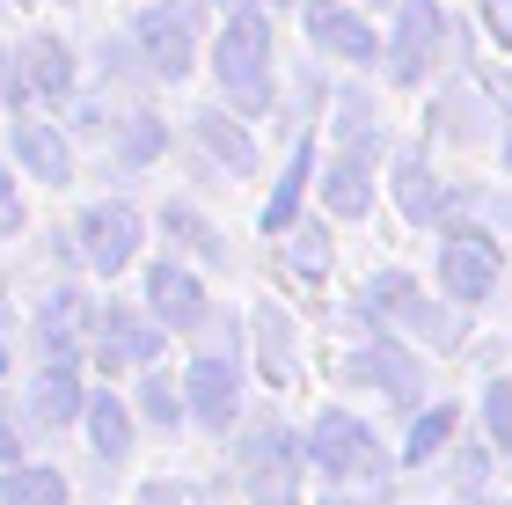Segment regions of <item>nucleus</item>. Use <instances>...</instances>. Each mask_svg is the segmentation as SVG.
Instances as JSON below:
<instances>
[{"mask_svg":"<svg viewBox=\"0 0 512 505\" xmlns=\"http://www.w3.org/2000/svg\"><path fill=\"white\" fill-rule=\"evenodd\" d=\"M37 88H44V96H66V81H74V74H66V52H59V44H37Z\"/></svg>","mask_w":512,"mask_h":505,"instance_id":"28","label":"nucleus"},{"mask_svg":"<svg viewBox=\"0 0 512 505\" xmlns=\"http://www.w3.org/2000/svg\"><path fill=\"white\" fill-rule=\"evenodd\" d=\"M439 8L432 0H403V22H395V81H425L439 59Z\"/></svg>","mask_w":512,"mask_h":505,"instance_id":"11","label":"nucleus"},{"mask_svg":"<svg viewBox=\"0 0 512 505\" xmlns=\"http://www.w3.org/2000/svg\"><path fill=\"white\" fill-rule=\"evenodd\" d=\"M81 425H88V447H96V462H125L132 454V403L125 396H88V410H81Z\"/></svg>","mask_w":512,"mask_h":505,"instance_id":"15","label":"nucleus"},{"mask_svg":"<svg viewBox=\"0 0 512 505\" xmlns=\"http://www.w3.org/2000/svg\"><path fill=\"white\" fill-rule=\"evenodd\" d=\"M139 505H220V491L198 484V476H154V484L139 491Z\"/></svg>","mask_w":512,"mask_h":505,"instance_id":"23","label":"nucleus"},{"mask_svg":"<svg viewBox=\"0 0 512 505\" xmlns=\"http://www.w3.org/2000/svg\"><path fill=\"white\" fill-rule=\"evenodd\" d=\"M300 183H308V147H300V154H293V169H286V183H278V198L264 205V227H271V235H286V227H293V205H300Z\"/></svg>","mask_w":512,"mask_h":505,"instance_id":"25","label":"nucleus"},{"mask_svg":"<svg viewBox=\"0 0 512 505\" xmlns=\"http://www.w3.org/2000/svg\"><path fill=\"white\" fill-rule=\"evenodd\" d=\"M81 410H88L81 359H44L37 381H30V425H74Z\"/></svg>","mask_w":512,"mask_h":505,"instance_id":"10","label":"nucleus"},{"mask_svg":"<svg viewBox=\"0 0 512 505\" xmlns=\"http://www.w3.org/2000/svg\"><path fill=\"white\" fill-rule=\"evenodd\" d=\"M88 344H96V359L110 374H118V366H147V359H161V323L125 308V301H103L96 323H88Z\"/></svg>","mask_w":512,"mask_h":505,"instance_id":"7","label":"nucleus"},{"mask_svg":"<svg viewBox=\"0 0 512 505\" xmlns=\"http://www.w3.org/2000/svg\"><path fill=\"white\" fill-rule=\"evenodd\" d=\"M66 498H74L66 476L44 462H8V476H0V505H66Z\"/></svg>","mask_w":512,"mask_h":505,"instance_id":"16","label":"nucleus"},{"mask_svg":"<svg viewBox=\"0 0 512 505\" xmlns=\"http://www.w3.org/2000/svg\"><path fill=\"white\" fill-rule=\"evenodd\" d=\"M198 132H205V147H213L227 169H249V140H242V132L220 118V110H205V118H198Z\"/></svg>","mask_w":512,"mask_h":505,"instance_id":"26","label":"nucleus"},{"mask_svg":"<svg viewBox=\"0 0 512 505\" xmlns=\"http://www.w3.org/2000/svg\"><path fill=\"white\" fill-rule=\"evenodd\" d=\"M15 147H22V162H30L37 183H66V147H59L44 125H22V132H15Z\"/></svg>","mask_w":512,"mask_h":505,"instance_id":"22","label":"nucleus"},{"mask_svg":"<svg viewBox=\"0 0 512 505\" xmlns=\"http://www.w3.org/2000/svg\"><path fill=\"white\" fill-rule=\"evenodd\" d=\"M154 147H161V125H154V118H132V132H125V162H147Z\"/></svg>","mask_w":512,"mask_h":505,"instance_id":"29","label":"nucleus"},{"mask_svg":"<svg viewBox=\"0 0 512 505\" xmlns=\"http://www.w3.org/2000/svg\"><path fill=\"white\" fill-rule=\"evenodd\" d=\"M183 403H191V418H198L205 432H227V425H235V403H242V359H235V337L191 359V374H183Z\"/></svg>","mask_w":512,"mask_h":505,"instance_id":"4","label":"nucleus"},{"mask_svg":"<svg viewBox=\"0 0 512 505\" xmlns=\"http://www.w3.org/2000/svg\"><path fill=\"white\" fill-rule=\"evenodd\" d=\"M0 366H8V330H0Z\"/></svg>","mask_w":512,"mask_h":505,"instance_id":"33","label":"nucleus"},{"mask_svg":"<svg viewBox=\"0 0 512 505\" xmlns=\"http://www.w3.org/2000/svg\"><path fill=\"white\" fill-rule=\"evenodd\" d=\"M161 235H169L176 249H191L198 264H220V257H227V242H220L213 227H205V220L191 213V205H169V213H161Z\"/></svg>","mask_w":512,"mask_h":505,"instance_id":"17","label":"nucleus"},{"mask_svg":"<svg viewBox=\"0 0 512 505\" xmlns=\"http://www.w3.org/2000/svg\"><path fill=\"white\" fill-rule=\"evenodd\" d=\"M249 330H256V352H264V374L286 388V381H293V330H286V315H278V308H256Z\"/></svg>","mask_w":512,"mask_h":505,"instance_id":"18","label":"nucleus"},{"mask_svg":"<svg viewBox=\"0 0 512 505\" xmlns=\"http://www.w3.org/2000/svg\"><path fill=\"white\" fill-rule=\"evenodd\" d=\"M366 315L403 323V330H417V337H447V308H432L425 293H417L410 271H381V279H366Z\"/></svg>","mask_w":512,"mask_h":505,"instance_id":"8","label":"nucleus"},{"mask_svg":"<svg viewBox=\"0 0 512 505\" xmlns=\"http://www.w3.org/2000/svg\"><path fill=\"white\" fill-rule=\"evenodd\" d=\"M213 74H220L235 110H264L271 103V30H264V15H227Z\"/></svg>","mask_w":512,"mask_h":505,"instance_id":"1","label":"nucleus"},{"mask_svg":"<svg viewBox=\"0 0 512 505\" xmlns=\"http://www.w3.org/2000/svg\"><path fill=\"white\" fill-rule=\"evenodd\" d=\"M308 454H315V469L330 476V484H381V469H388L381 440L366 432V418H352V410H322Z\"/></svg>","mask_w":512,"mask_h":505,"instance_id":"3","label":"nucleus"},{"mask_svg":"<svg viewBox=\"0 0 512 505\" xmlns=\"http://www.w3.org/2000/svg\"><path fill=\"white\" fill-rule=\"evenodd\" d=\"M491 30H498V37L512 44V0H491Z\"/></svg>","mask_w":512,"mask_h":505,"instance_id":"32","label":"nucleus"},{"mask_svg":"<svg viewBox=\"0 0 512 505\" xmlns=\"http://www.w3.org/2000/svg\"><path fill=\"white\" fill-rule=\"evenodd\" d=\"M147 315H154L161 330L191 337V330H205V315H213V308H205V286L183 264H154L147 271Z\"/></svg>","mask_w":512,"mask_h":505,"instance_id":"9","label":"nucleus"},{"mask_svg":"<svg viewBox=\"0 0 512 505\" xmlns=\"http://www.w3.org/2000/svg\"><path fill=\"white\" fill-rule=\"evenodd\" d=\"M439 286H447V301H461V308L491 301V286H498V242L483 235V227H447V242H439Z\"/></svg>","mask_w":512,"mask_h":505,"instance_id":"5","label":"nucleus"},{"mask_svg":"<svg viewBox=\"0 0 512 505\" xmlns=\"http://www.w3.org/2000/svg\"><path fill=\"white\" fill-rule=\"evenodd\" d=\"M352 381H374V388H388L395 403H417L425 396V366H417L403 344H366V352L352 359Z\"/></svg>","mask_w":512,"mask_h":505,"instance_id":"13","label":"nucleus"},{"mask_svg":"<svg viewBox=\"0 0 512 505\" xmlns=\"http://www.w3.org/2000/svg\"><path fill=\"white\" fill-rule=\"evenodd\" d=\"M330 505H344V484H337V498H330Z\"/></svg>","mask_w":512,"mask_h":505,"instance_id":"34","label":"nucleus"},{"mask_svg":"<svg viewBox=\"0 0 512 505\" xmlns=\"http://www.w3.org/2000/svg\"><path fill=\"white\" fill-rule=\"evenodd\" d=\"M505 162H512V154H505Z\"/></svg>","mask_w":512,"mask_h":505,"instance_id":"35","label":"nucleus"},{"mask_svg":"<svg viewBox=\"0 0 512 505\" xmlns=\"http://www.w3.org/2000/svg\"><path fill=\"white\" fill-rule=\"evenodd\" d=\"M454 432H461V410H447V403H432L425 418L410 425V440H403V462H410V469H417V462H432V454L447 447Z\"/></svg>","mask_w":512,"mask_h":505,"instance_id":"21","label":"nucleus"},{"mask_svg":"<svg viewBox=\"0 0 512 505\" xmlns=\"http://www.w3.org/2000/svg\"><path fill=\"white\" fill-rule=\"evenodd\" d=\"M395 205H403L410 220H439L447 213V198H439V183L425 162H395Z\"/></svg>","mask_w":512,"mask_h":505,"instance_id":"19","label":"nucleus"},{"mask_svg":"<svg viewBox=\"0 0 512 505\" xmlns=\"http://www.w3.org/2000/svg\"><path fill=\"white\" fill-rule=\"evenodd\" d=\"M308 30H315V44H322V52L352 59V66H366V59L381 52V44H374V30H366L359 15H344L337 0H315V8H308Z\"/></svg>","mask_w":512,"mask_h":505,"instance_id":"14","label":"nucleus"},{"mask_svg":"<svg viewBox=\"0 0 512 505\" xmlns=\"http://www.w3.org/2000/svg\"><path fill=\"white\" fill-rule=\"evenodd\" d=\"M88 323H96V308H88L74 286H59L52 301L37 308V344H44V359H81Z\"/></svg>","mask_w":512,"mask_h":505,"instance_id":"12","label":"nucleus"},{"mask_svg":"<svg viewBox=\"0 0 512 505\" xmlns=\"http://www.w3.org/2000/svg\"><path fill=\"white\" fill-rule=\"evenodd\" d=\"M235 469H242V498H249V505H300V447H293L286 425L242 432Z\"/></svg>","mask_w":512,"mask_h":505,"instance_id":"2","label":"nucleus"},{"mask_svg":"<svg viewBox=\"0 0 512 505\" xmlns=\"http://www.w3.org/2000/svg\"><path fill=\"white\" fill-rule=\"evenodd\" d=\"M286 257H293L300 279H322V271H330V235H322V227H293V235H286Z\"/></svg>","mask_w":512,"mask_h":505,"instance_id":"24","label":"nucleus"},{"mask_svg":"<svg viewBox=\"0 0 512 505\" xmlns=\"http://www.w3.org/2000/svg\"><path fill=\"white\" fill-rule=\"evenodd\" d=\"M483 425H491V440L512 454V381H491V388H483Z\"/></svg>","mask_w":512,"mask_h":505,"instance_id":"27","label":"nucleus"},{"mask_svg":"<svg viewBox=\"0 0 512 505\" xmlns=\"http://www.w3.org/2000/svg\"><path fill=\"white\" fill-rule=\"evenodd\" d=\"M132 410H139L147 425H161V432L191 418V403H183V381H169V374H147V381H139V403H132Z\"/></svg>","mask_w":512,"mask_h":505,"instance_id":"20","label":"nucleus"},{"mask_svg":"<svg viewBox=\"0 0 512 505\" xmlns=\"http://www.w3.org/2000/svg\"><path fill=\"white\" fill-rule=\"evenodd\" d=\"M0 462H22V432H15V410L0 403Z\"/></svg>","mask_w":512,"mask_h":505,"instance_id":"30","label":"nucleus"},{"mask_svg":"<svg viewBox=\"0 0 512 505\" xmlns=\"http://www.w3.org/2000/svg\"><path fill=\"white\" fill-rule=\"evenodd\" d=\"M15 227H22V198H15V183L0 176V235H15Z\"/></svg>","mask_w":512,"mask_h":505,"instance_id":"31","label":"nucleus"},{"mask_svg":"<svg viewBox=\"0 0 512 505\" xmlns=\"http://www.w3.org/2000/svg\"><path fill=\"white\" fill-rule=\"evenodd\" d=\"M74 242H81V264H88V271L118 279V271L139 257V213H132L125 198L88 205V213H81V227H74Z\"/></svg>","mask_w":512,"mask_h":505,"instance_id":"6","label":"nucleus"}]
</instances>
